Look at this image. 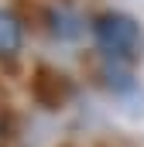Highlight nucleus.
Returning <instances> with one entry per match:
<instances>
[{"label": "nucleus", "instance_id": "obj_2", "mask_svg": "<svg viewBox=\"0 0 144 147\" xmlns=\"http://www.w3.org/2000/svg\"><path fill=\"white\" fill-rule=\"evenodd\" d=\"M21 41H24L21 21H17L10 10H0V58L17 55V51H21Z\"/></svg>", "mask_w": 144, "mask_h": 147}, {"label": "nucleus", "instance_id": "obj_1", "mask_svg": "<svg viewBox=\"0 0 144 147\" xmlns=\"http://www.w3.org/2000/svg\"><path fill=\"white\" fill-rule=\"evenodd\" d=\"M93 34H96V45L107 51L110 58H137L141 55V45H144V34H141V24L127 14H103L96 17L93 24Z\"/></svg>", "mask_w": 144, "mask_h": 147}]
</instances>
